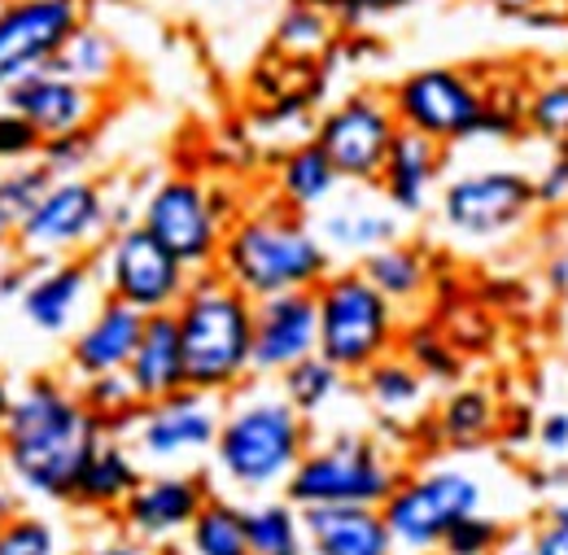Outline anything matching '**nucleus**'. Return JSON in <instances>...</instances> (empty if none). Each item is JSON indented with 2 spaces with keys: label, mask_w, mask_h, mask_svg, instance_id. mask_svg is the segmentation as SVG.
<instances>
[{
  "label": "nucleus",
  "mask_w": 568,
  "mask_h": 555,
  "mask_svg": "<svg viewBox=\"0 0 568 555\" xmlns=\"http://www.w3.org/2000/svg\"><path fill=\"white\" fill-rule=\"evenodd\" d=\"M101 437L105 428L83 407L79 385L40 372L13 390L9 416L0 424V468L27 498L71 503L74 482Z\"/></svg>",
  "instance_id": "nucleus-1"
},
{
  "label": "nucleus",
  "mask_w": 568,
  "mask_h": 555,
  "mask_svg": "<svg viewBox=\"0 0 568 555\" xmlns=\"http://www.w3.org/2000/svg\"><path fill=\"white\" fill-rule=\"evenodd\" d=\"M306 446L311 420L284 398L281 385L254 376L223 398L211 468L236 498H267L284 490Z\"/></svg>",
  "instance_id": "nucleus-2"
},
{
  "label": "nucleus",
  "mask_w": 568,
  "mask_h": 555,
  "mask_svg": "<svg viewBox=\"0 0 568 555\" xmlns=\"http://www.w3.org/2000/svg\"><path fill=\"white\" fill-rule=\"evenodd\" d=\"M333 268L337 259L320 241L315 223L281 202L241 210L227 223L223 250L214 263L219 276L232 280L254 302L288 289H315Z\"/></svg>",
  "instance_id": "nucleus-3"
},
{
  "label": "nucleus",
  "mask_w": 568,
  "mask_h": 555,
  "mask_svg": "<svg viewBox=\"0 0 568 555\" xmlns=\"http://www.w3.org/2000/svg\"><path fill=\"white\" fill-rule=\"evenodd\" d=\"M175 324L193 390L227 398L254 381V297H245L232 280L219 272L193 276L175 306Z\"/></svg>",
  "instance_id": "nucleus-4"
},
{
  "label": "nucleus",
  "mask_w": 568,
  "mask_h": 555,
  "mask_svg": "<svg viewBox=\"0 0 568 555\" xmlns=\"http://www.w3.org/2000/svg\"><path fill=\"white\" fill-rule=\"evenodd\" d=\"M403 477H407L403 464L376 437L346 428L324 442H311L281 494L293 507H337V503L381 507Z\"/></svg>",
  "instance_id": "nucleus-5"
},
{
  "label": "nucleus",
  "mask_w": 568,
  "mask_h": 555,
  "mask_svg": "<svg viewBox=\"0 0 568 555\" xmlns=\"http://www.w3.org/2000/svg\"><path fill=\"white\" fill-rule=\"evenodd\" d=\"M315 311H320V354L337 363L346 376H358L376 359L394 354L403 337L398 306L358 268H333L320 280Z\"/></svg>",
  "instance_id": "nucleus-6"
},
{
  "label": "nucleus",
  "mask_w": 568,
  "mask_h": 555,
  "mask_svg": "<svg viewBox=\"0 0 568 555\" xmlns=\"http://www.w3.org/2000/svg\"><path fill=\"white\" fill-rule=\"evenodd\" d=\"M486 507V482L459 464H437L407 473L398 490L381 503V516L394 534V547L407 555H433L446 529Z\"/></svg>",
  "instance_id": "nucleus-7"
},
{
  "label": "nucleus",
  "mask_w": 568,
  "mask_h": 555,
  "mask_svg": "<svg viewBox=\"0 0 568 555\" xmlns=\"http://www.w3.org/2000/svg\"><path fill=\"white\" fill-rule=\"evenodd\" d=\"M538 210L534 175L520 167H477L442 184L437 214L459 241H503L520 232Z\"/></svg>",
  "instance_id": "nucleus-8"
},
{
  "label": "nucleus",
  "mask_w": 568,
  "mask_h": 555,
  "mask_svg": "<svg viewBox=\"0 0 568 555\" xmlns=\"http://www.w3.org/2000/svg\"><path fill=\"white\" fill-rule=\"evenodd\" d=\"M110 236V198L92 175L53 180V189L40 198L18 228H13V250L27 263H53L88 254Z\"/></svg>",
  "instance_id": "nucleus-9"
},
{
  "label": "nucleus",
  "mask_w": 568,
  "mask_h": 555,
  "mask_svg": "<svg viewBox=\"0 0 568 555\" xmlns=\"http://www.w3.org/2000/svg\"><path fill=\"white\" fill-rule=\"evenodd\" d=\"M97 276H101L105 297H119V302L136 306L141 315L175 311L193 284V272L153 232H144L141 223L110 232L97 245Z\"/></svg>",
  "instance_id": "nucleus-10"
},
{
  "label": "nucleus",
  "mask_w": 568,
  "mask_h": 555,
  "mask_svg": "<svg viewBox=\"0 0 568 555\" xmlns=\"http://www.w3.org/2000/svg\"><path fill=\"white\" fill-rule=\"evenodd\" d=\"M398 128L420 132L437 144L477 140L486 119V88L459 67H420L403 74L389 92Z\"/></svg>",
  "instance_id": "nucleus-11"
},
{
  "label": "nucleus",
  "mask_w": 568,
  "mask_h": 555,
  "mask_svg": "<svg viewBox=\"0 0 568 555\" xmlns=\"http://www.w3.org/2000/svg\"><path fill=\"white\" fill-rule=\"evenodd\" d=\"M141 228L153 232L193 276H202V272H214V263H219L227 219L214 206L211 180L166 175L144 193Z\"/></svg>",
  "instance_id": "nucleus-12"
},
{
  "label": "nucleus",
  "mask_w": 568,
  "mask_h": 555,
  "mask_svg": "<svg viewBox=\"0 0 568 555\" xmlns=\"http://www.w3.org/2000/svg\"><path fill=\"white\" fill-rule=\"evenodd\" d=\"M219 420H223V398L184 385L158 403H141L128 442L149 468H189L214 451Z\"/></svg>",
  "instance_id": "nucleus-13"
},
{
  "label": "nucleus",
  "mask_w": 568,
  "mask_h": 555,
  "mask_svg": "<svg viewBox=\"0 0 568 555\" xmlns=\"http://www.w3.org/2000/svg\"><path fill=\"white\" fill-rule=\"evenodd\" d=\"M398 137V114L385 92H351L315 119L311 140L328 153L346 184H376L385 153Z\"/></svg>",
  "instance_id": "nucleus-14"
},
{
  "label": "nucleus",
  "mask_w": 568,
  "mask_h": 555,
  "mask_svg": "<svg viewBox=\"0 0 568 555\" xmlns=\"http://www.w3.org/2000/svg\"><path fill=\"white\" fill-rule=\"evenodd\" d=\"M79 22L83 0H0V92L53 67Z\"/></svg>",
  "instance_id": "nucleus-15"
},
{
  "label": "nucleus",
  "mask_w": 568,
  "mask_h": 555,
  "mask_svg": "<svg viewBox=\"0 0 568 555\" xmlns=\"http://www.w3.org/2000/svg\"><path fill=\"white\" fill-rule=\"evenodd\" d=\"M206 498H211V486H206L202 473L153 468L141 477V486L123 498V507L114 516H119V529H128L136 543H144L153 552V547L180 543Z\"/></svg>",
  "instance_id": "nucleus-16"
},
{
  "label": "nucleus",
  "mask_w": 568,
  "mask_h": 555,
  "mask_svg": "<svg viewBox=\"0 0 568 555\" xmlns=\"http://www.w3.org/2000/svg\"><path fill=\"white\" fill-rule=\"evenodd\" d=\"M101 276L97 263L74 254V259H53V263H31L27 289L18 293V320L36 333V337H71L74 329L88 320V311L97 306Z\"/></svg>",
  "instance_id": "nucleus-17"
},
{
  "label": "nucleus",
  "mask_w": 568,
  "mask_h": 555,
  "mask_svg": "<svg viewBox=\"0 0 568 555\" xmlns=\"http://www.w3.org/2000/svg\"><path fill=\"white\" fill-rule=\"evenodd\" d=\"M306 354H320L315 289H288L254 302V376L276 381Z\"/></svg>",
  "instance_id": "nucleus-18"
},
{
  "label": "nucleus",
  "mask_w": 568,
  "mask_h": 555,
  "mask_svg": "<svg viewBox=\"0 0 568 555\" xmlns=\"http://www.w3.org/2000/svg\"><path fill=\"white\" fill-rule=\"evenodd\" d=\"M144 333V315L136 306L105 297L88 311V320L79 324L67 342V372L71 381H92V376H110V372H128L132 350Z\"/></svg>",
  "instance_id": "nucleus-19"
},
{
  "label": "nucleus",
  "mask_w": 568,
  "mask_h": 555,
  "mask_svg": "<svg viewBox=\"0 0 568 555\" xmlns=\"http://www.w3.org/2000/svg\"><path fill=\"white\" fill-rule=\"evenodd\" d=\"M0 105L31 119L40 128V137L49 140L97 128V119L105 110V92H92L58 70H40V74H27L22 83H13L9 92H0Z\"/></svg>",
  "instance_id": "nucleus-20"
},
{
  "label": "nucleus",
  "mask_w": 568,
  "mask_h": 555,
  "mask_svg": "<svg viewBox=\"0 0 568 555\" xmlns=\"http://www.w3.org/2000/svg\"><path fill=\"white\" fill-rule=\"evenodd\" d=\"M358 193L333 198L328 206L320 210L315 232L328 245L333 259H367L372 250L389 245L403 236V214L389 206L385 198H367L363 184H355Z\"/></svg>",
  "instance_id": "nucleus-21"
},
{
  "label": "nucleus",
  "mask_w": 568,
  "mask_h": 555,
  "mask_svg": "<svg viewBox=\"0 0 568 555\" xmlns=\"http://www.w3.org/2000/svg\"><path fill=\"white\" fill-rule=\"evenodd\" d=\"M442 167H446V144L398 128V137L385 153V167L376 175V189L403 219H416L428 210L442 184Z\"/></svg>",
  "instance_id": "nucleus-22"
},
{
  "label": "nucleus",
  "mask_w": 568,
  "mask_h": 555,
  "mask_svg": "<svg viewBox=\"0 0 568 555\" xmlns=\"http://www.w3.org/2000/svg\"><path fill=\"white\" fill-rule=\"evenodd\" d=\"M306 555H398L381 507H302Z\"/></svg>",
  "instance_id": "nucleus-23"
},
{
  "label": "nucleus",
  "mask_w": 568,
  "mask_h": 555,
  "mask_svg": "<svg viewBox=\"0 0 568 555\" xmlns=\"http://www.w3.org/2000/svg\"><path fill=\"white\" fill-rule=\"evenodd\" d=\"M128 381L136 390L141 403H158L175 390L189 385V367H184V346H180V324H175V311H162V315H144V333L136 350H132V363H128Z\"/></svg>",
  "instance_id": "nucleus-24"
},
{
  "label": "nucleus",
  "mask_w": 568,
  "mask_h": 555,
  "mask_svg": "<svg viewBox=\"0 0 568 555\" xmlns=\"http://www.w3.org/2000/svg\"><path fill=\"white\" fill-rule=\"evenodd\" d=\"M141 477H144V464L141 455L132 451V442L105 433L92 446V455H88V464H83V473L74 482L71 503L83 507V512H119L123 498L141 486Z\"/></svg>",
  "instance_id": "nucleus-25"
},
{
  "label": "nucleus",
  "mask_w": 568,
  "mask_h": 555,
  "mask_svg": "<svg viewBox=\"0 0 568 555\" xmlns=\"http://www.w3.org/2000/svg\"><path fill=\"white\" fill-rule=\"evenodd\" d=\"M342 175L337 167L328 162V153L315 144V140H297L288 144L276 162V175H272V189H276V202L297 214H320L337 193H342Z\"/></svg>",
  "instance_id": "nucleus-26"
},
{
  "label": "nucleus",
  "mask_w": 568,
  "mask_h": 555,
  "mask_svg": "<svg viewBox=\"0 0 568 555\" xmlns=\"http://www.w3.org/2000/svg\"><path fill=\"white\" fill-rule=\"evenodd\" d=\"M363 398L372 412L389 420V424H407L428 412V381L412 367L407 354H385L376 359L367 372H358Z\"/></svg>",
  "instance_id": "nucleus-27"
},
{
  "label": "nucleus",
  "mask_w": 568,
  "mask_h": 555,
  "mask_svg": "<svg viewBox=\"0 0 568 555\" xmlns=\"http://www.w3.org/2000/svg\"><path fill=\"white\" fill-rule=\"evenodd\" d=\"M428 424H433L437 442H446L455 451H473V446H486L503 428V412L486 385H455Z\"/></svg>",
  "instance_id": "nucleus-28"
},
{
  "label": "nucleus",
  "mask_w": 568,
  "mask_h": 555,
  "mask_svg": "<svg viewBox=\"0 0 568 555\" xmlns=\"http://www.w3.org/2000/svg\"><path fill=\"white\" fill-rule=\"evenodd\" d=\"M49 70L67 74V79L92 88V92H110V88L123 79V44H119L105 27H97V22L83 18Z\"/></svg>",
  "instance_id": "nucleus-29"
},
{
  "label": "nucleus",
  "mask_w": 568,
  "mask_h": 555,
  "mask_svg": "<svg viewBox=\"0 0 568 555\" xmlns=\"http://www.w3.org/2000/svg\"><path fill=\"white\" fill-rule=\"evenodd\" d=\"M363 276L372 280L398 311L403 306H412V302H420L428 293V284H433V272H428V254L420 245H412V241H389V245H381V250H372L367 259H358L355 263Z\"/></svg>",
  "instance_id": "nucleus-30"
},
{
  "label": "nucleus",
  "mask_w": 568,
  "mask_h": 555,
  "mask_svg": "<svg viewBox=\"0 0 568 555\" xmlns=\"http://www.w3.org/2000/svg\"><path fill=\"white\" fill-rule=\"evenodd\" d=\"M193 555H254L250 552V529H245V503L232 494H214L193 516L189 534L180 538Z\"/></svg>",
  "instance_id": "nucleus-31"
},
{
  "label": "nucleus",
  "mask_w": 568,
  "mask_h": 555,
  "mask_svg": "<svg viewBox=\"0 0 568 555\" xmlns=\"http://www.w3.org/2000/svg\"><path fill=\"white\" fill-rule=\"evenodd\" d=\"M245 529L254 555H306V529L302 507H293L284 494L250 498L245 503Z\"/></svg>",
  "instance_id": "nucleus-32"
},
{
  "label": "nucleus",
  "mask_w": 568,
  "mask_h": 555,
  "mask_svg": "<svg viewBox=\"0 0 568 555\" xmlns=\"http://www.w3.org/2000/svg\"><path fill=\"white\" fill-rule=\"evenodd\" d=\"M276 385H281V394L302 412L306 420L324 416L346 390H351V376L337 367V363H328L324 354H306L302 363H293L288 372L276 376Z\"/></svg>",
  "instance_id": "nucleus-33"
},
{
  "label": "nucleus",
  "mask_w": 568,
  "mask_h": 555,
  "mask_svg": "<svg viewBox=\"0 0 568 555\" xmlns=\"http://www.w3.org/2000/svg\"><path fill=\"white\" fill-rule=\"evenodd\" d=\"M337 40V18L328 9H315V4H297L288 0L284 13L276 18V31H272V44L281 58H297V62H315L320 53H328Z\"/></svg>",
  "instance_id": "nucleus-34"
},
{
  "label": "nucleus",
  "mask_w": 568,
  "mask_h": 555,
  "mask_svg": "<svg viewBox=\"0 0 568 555\" xmlns=\"http://www.w3.org/2000/svg\"><path fill=\"white\" fill-rule=\"evenodd\" d=\"M79 398L92 416L101 420V428L110 437H128L136 412H141V398L128 381V372H110V376H92V381H79Z\"/></svg>",
  "instance_id": "nucleus-35"
},
{
  "label": "nucleus",
  "mask_w": 568,
  "mask_h": 555,
  "mask_svg": "<svg viewBox=\"0 0 568 555\" xmlns=\"http://www.w3.org/2000/svg\"><path fill=\"white\" fill-rule=\"evenodd\" d=\"M53 180H58V175H53L40 158L0 167V210H4V219L18 228L31 210L40 206V198L53 189Z\"/></svg>",
  "instance_id": "nucleus-36"
},
{
  "label": "nucleus",
  "mask_w": 568,
  "mask_h": 555,
  "mask_svg": "<svg viewBox=\"0 0 568 555\" xmlns=\"http://www.w3.org/2000/svg\"><path fill=\"white\" fill-rule=\"evenodd\" d=\"M0 555H67L62 525L40 512H18L0 525Z\"/></svg>",
  "instance_id": "nucleus-37"
},
{
  "label": "nucleus",
  "mask_w": 568,
  "mask_h": 555,
  "mask_svg": "<svg viewBox=\"0 0 568 555\" xmlns=\"http://www.w3.org/2000/svg\"><path fill=\"white\" fill-rule=\"evenodd\" d=\"M403 342H407L412 367L425 376L428 385H455V381L464 376V359H459V350L450 346L437 329H416V333H407Z\"/></svg>",
  "instance_id": "nucleus-38"
},
{
  "label": "nucleus",
  "mask_w": 568,
  "mask_h": 555,
  "mask_svg": "<svg viewBox=\"0 0 568 555\" xmlns=\"http://www.w3.org/2000/svg\"><path fill=\"white\" fill-rule=\"evenodd\" d=\"M525 128L534 137L551 140V144L568 140V74L542 79L529 92V101H525Z\"/></svg>",
  "instance_id": "nucleus-39"
},
{
  "label": "nucleus",
  "mask_w": 568,
  "mask_h": 555,
  "mask_svg": "<svg viewBox=\"0 0 568 555\" xmlns=\"http://www.w3.org/2000/svg\"><path fill=\"white\" fill-rule=\"evenodd\" d=\"M97 153H101L97 128H83V132H67V137L44 140L40 162H44V167H49L58 180H74V175H92Z\"/></svg>",
  "instance_id": "nucleus-40"
},
{
  "label": "nucleus",
  "mask_w": 568,
  "mask_h": 555,
  "mask_svg": "<svg viewBox=\"0 0 568 555\" xmlns=\"http://www.w3.org/2000/svg\"><path fill=\"white\" fill-rule=\"evenodd\" d=\"M40 149H44L40 128H36L31 119H22L18 110L0 105V167H9V162H31V158H40Z\"/></svg>",
  "instance_id": "nucleus-41"
},
{
  "label": "nucleus",
  "mask_w": 568,
  "mask_h": 555,
  "mask_svg": "<svg viewBox=\"0 0 568 555\" xmlns=\"http://www.w3.org/2000/svg\"><path fill=\"white\" fill-rule=\"evenodd\" d=\"M534 193H538V206H568V153L556 149L551 162L534 175Z\"/></svg>",
  "instance_id": "nucleus-42"
},
{
  "label": "nucleus",
  "mask_w": 568,
  "mask_h": 555,
  "mask_svg": "<svg viewBox=\"0 0 568 555\" xmlns=\"http://www.w3.org/2000/svg\"><path fill=\"white\" fill-rule=\"evenodd\" d=\"M407 4L412 0H337L333 18H337V27H367V22H376L385 13H398Z\"/></svg>",
  "instance_id": "nucleus-43"
},
{
  "label": "nucleus",
  "mask_w": 568,
  "mask_h": 555,
  "mask_svg": "<svg viewBox=\"0 0 568 555\" xmlns=\"http://www.w3.org/2000/svg\"><path fill=\"white\" fill-rule=\"evenodd\" d=\"M534 442L542 446V455L568 460V412H547L534 424Z\"/></svg>",
  "instance_id": "nucleus-44"
},
{
  "label": "nucleus",
  "mask_w": 568,
  "mask_h": 555,
  "mask_svg": "<svg viewBox=\"0 0 568 555\" xmlns=\"http://www.w3.org/2000/svg\"><path fill=\"white\" fill-rule=\"evenodd\" d=\"M27 276H31V263L18 250H0V306L18 302V293L27 289Z\"/></svg>",
  "instance_id": "nucleus-45"
},
{
  "label": "nucleus",
  "mask_w": 568,
  "mask_h": 555,
  "mask_svg": "<svg viewBox=\"0 0 568 555\" xmlns=\"http://www.w3.org/2000/svg\"><path fill=\"white\" fill-rule=\"evenodd\" d=\"M529 543H534V555H568V525L538 521L529 529Z\"/></svg>",
  "instance_id": "nucleus-46"
},
{
  "label": "nucleus",
  "mask_w": 568,
  "mask_h": 555,
  "mask_svg": "<svg viewBox=\"0 0 568 555\" xmlns=\"http://www.w3.org/2000/svg\"><path fill=\"white\" fill-rule=\"evenodd\" d=\"M79 555H149V547H144V543H136L128 529H114V534H105V538L88 543Z\"/></svg>",
  "instance_id": "nucleus-47"
},
{
  "label": "nucleus",
  "mask_w": 568,
  "mask_h": 555,
  "mask_svg": "<svg viewBox=\"0 0 568 555\" xmlns=\"http://www.w3.org/2000/svg\"><path fill=\"white\" fill-rule=\"evenodd\" d=\"M542 280H547V289H551L556 297H565V302H568V245H565V250H556V254L547 259V272H542Z\"/></svg>",
  "instance_id": "nucleus-48"
},
{
  "label": "nucleus",
  "mask_w": 568,
  "mask_h": 555,
  "mask_svg": "<svg viewBox=\"0 0 568 555\" xmlns=\"http://www.w3.org/2000/svg\"><path fill=\"white\" fill-rule=\"evenodd\" d=\"M22 498H27V494H22V486H18V482H13V477L0 468V525H4V521H13V516L22 512Z\"/></svg>",
  "instance_id": "nucleus-49"
},
{
  "label": "nucleus",
  "mask_w": 568,
  "mask_h": 555,
  "mask_svg": "<svg viewBox=\"0 0 568 555\" xmlns=\"http://www.w3.org/2000/svg\"><path fill=\"white\" fill-rule=\"evenodd\" d=\"M490 555H534V543H529V529H507L503 543H498Z\"/></svg>",
  "instance_id": "nucleus-50"
},
{
  "label": "nucleus",
  "mask_w": 568,
  "mask_h": 555,
  "mask_svg": "<svg viewBox=\"0 0 568 555\" xmlns=\"http://www.w3.org/2000/svg\"><path fill=\"white\" fill-rule=\"evenodd\" d=\"M542 521H556V525H568V490L551 494L547 507H542Z\"/></svg>",
  "instance_id": "nucleus-51"
},
{
  "label": "nucleus",
  "mask_w": 568,
  "mask_h": 555,
  "mask_svg": "<svg viewBox=\"0 0 568 555\" xmlns=\"http://www.w3.org/2000/svg\"><path fill=\"white\" fill-rule=\"evenodd\" d=\"M481 4H490V9H498V13H534L538 9V0H481Z\"/></svg>",
  "instance_id": "nucleus-52"
},
{
  "label": "nucleus",
  "mask_w": 568,
  "mask_h": 555,
  "mask_svg": "<svg viewBox=\"0 0 568 555\" xmlns=\"http://www.w3.org/2000/svg\"><path fill=\"white\" fill-rule=\"evenodd\" d=\"M9 403H13V385H9L4 372H0V424H4V416H9Z\"/></svg>",
  "instance_id": "nucleus-53"
},
{
  "label": "nucleus",
  "mask_w": 568,
  "mask_h": 555,
  "mask_svg": "<svg viewBox=\"0 0 568 555\" xmlns=\"http://www.w3.org/2000/svg\"><path fill=\"white\" fill-rule=\"evenodd\" d=\"M13 245V223L4 219V210H0V250H9Z\"/></svg>",
  "instance_id": "nucleus-54"
},
{
  "label": "nucleus",
  "mask_w": 568,
  "mask_h": 555,
  "mask_svg": "<svg viewBox=\"0 0 568 555\" xmlns=\"http://www.w3.org/2000/svg\"><path fill=\"white\" fill-rule=\"evenodd\" d=\"M149 555H193V552H189L184 543H166V547H153Z\"/></svg>",
  "instance_id": "nucleus-55"
},
{
  "label": "nucleus",
  "mask_w": 568,
  "mask_h": 555,
  "mask_svg": "<svg viewBox=\"0 0 568 555\" xmlns=\"http://www.w3.org/2000/svg\"><path fill=\"white\" fill-rule=\"evenodd\" d=\"M297 4H315V9H328V13L337 9V0H297Z\"/></svg>",
  "instance_id": "nucleus-56"
},
{
  "label": "nucleus",
  "mask_w": 568,
  "mask_h": 555,
  "mask_svg": "<svg viewBox=\"0 0 568 555\" xmlns=\"http://www.w3.org/2000/svg\"><path fill=\"white\" fill-rule=\"evenodd\" d=\"M556 149H565V153H568V140H560V144H556Z\"/></svg>",
  "instance_id": "nucleus-57"
}]
</instances>
